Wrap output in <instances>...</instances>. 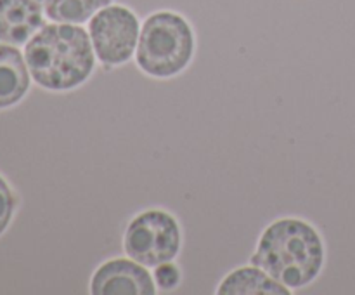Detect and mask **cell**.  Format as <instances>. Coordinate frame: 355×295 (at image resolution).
Returning a JSON list of instances; mask_svg holds the SVG:
<instances>
[{
    "label": "cell",
    "mask_w": 355,
    "mask_h": 295,
    "mask_svg": "<svg viewBox=\"0 0 355 295\" xmlns=\"http://www.w3.org/2000/svg\"><path fill=\"white\" fill-rule=\"evenodd\" d=\"M30 75L49 90H69L82 85L94 71L96 52L89 30L82 24H44L24 47Z\"/></svg>",
    "instance_id": "obj_1"
},
{
    "label": "cell",
    "mask_w": 355,
    "mask_h": 295,
    "mask_svg": "<svg viewBox=\"0 0 355 295\" xmlns=\"http://www.w3.org/2000/svg\"><path fill=\"white\" fill-rule=\"evenodd\" d=\"M252 264L290 290H297L307 287L321 273L324 245L309 222L281 219L263 231Z\"/></svg>",
    "instance_id": "obj_2"
},
{
    "label": "cell",
    "mask_w": 355,
    "mask_h": 295,
    "mask_svg": "<svg viewBox=\"0 0 355 295\" xmlns=\"http://www.w3.org/2000/svg\"><path fill=\"white\" fill-rule=\"evenodd\" d=\"M196 47L189 21L173 10H158L141 24L137 65L148 75L170 78L191 62Z\"/></svg>",
    "instance_id": "obj_3"
},
{
    "label": "cell",
    "mask_w": 355,
    "mask_h": 295,
    "mask_svg": "<svg viewBox=\"0 0 355 295\" xmlns=\"http://www.w3.org/2000/svg\"><path fill=\"white\" fill-rule=\"evenodd\" d=\"M182 243L180 226L165 210H146L134 217L123 236V248L130 259L146 267H156L177 257Z\"/></svg>",
    "instance_id": "obj_4"
},
{
    "label": "cell",
    "mask_w": 355,
    "mask_h": 295,
    "mask_svg": "<svg viewBox=\"0 0 355 295\" xmlns=\"http://www.w3.org/2000/svg\"><path fill=\"white\" fill-rule=\"evenodd\" d=\"M89 35L96 58L103 65L120 66L137 51L141 23L127 6L110 3L90 17Z\"/></svg>",
    "instance_id": "obj_5"
},
{
    "label": "cell",
    "mask_w": 355,
    "mask_h": 295,
    "mask_svg": "<svg viewBox=\"0 0 355 295\" xmlns=\"http://www.w3.org/2000/svg\"><path fill=\"white\" fill-rule=\"evenodd\" d=\"M94 295H155L156 283L146 266L134 259L104 262L90 281Z\"/></svg>",
    "instance_id": "obj_6"
},
{
    "label": "cell",
    "mask_w": 355,
    "mask_h": 295,
    "mask_svg": "<svg viewBox=\"0 0 355 295\" xmlns=\"http://www.w3.org/2000/svg\"><path fill=\"white\" fill-rule=\"evenodd\" d=\"M45 14L38 0H0V42L26 45L44 26Z\"/></svg>",
    "instance_id": "obj_7"
},
{
    "label": "cell",
    "mask_w": 355,
    "mask_h": 295,
    "mask_svg": "<svg viewBox=\"0 0 355 295\" xmlns=\"http://www.w3.org/2000/svg\"><path fill=\"white\" fill-rule=\"evenodd\" d=\"M30 69L16 45L0 42V110L19 103L30 89Z\"/></svg>",
    "instance_id": "obj_8"
},
{
    "label": "cell",
    "mask_w": 355,
    "mask_h": 295,
    "mask_svg": "<svg viewBox=\"0 0 355 295\" xmlns=\"http://www.w3.org/2000/svg\"><path fill=\"white\" fill-rule=\"evenodd\" d=\"M220 295H290L291 290L260 267H241L229 274L218 287Z\"/></svg>",
    "instance_id": "obj_9"
},
{
    "label": "cell",
    "mask_w": 355,
    "mask_h": 295,
    "mask_svg": "<svg viewBox=\"0 0 355 295\" xmlns=\"http://www.w3.org/2000/svg\"><path fill=\"white\" fill-rule=\"evenodd\" d=\"M45 17L54 23L83 24L113 0H38Z\"/></svg>",
    "instance_id": "obj_10"
},
{
    "label": "cell",
    "mask_w": 355,
    "mask_h": 295,
    "mask_svg": "<svg viewBox=\"0 0 355 295\" xmlns=\"http://www.w3.org/2000/svg\"><path fill=\"white\" fill-rule=\"evenodd\" d=\"M14 208H16V198H14L12 189L0 176V235L7 229L10 219H12Z\"/></svg>",
    "instance_id": "obj_11"
},
{
    "label": "cell",
    "mask_w": 355,
    "mask_h": 295,
    "mask_svg": "<svg viewBox=\"0 0 355 295\" xmlns=\"http://www.w3.org/2000/svg\"><path fill=\"white\" fill-rule=\"evenodd\" d=\"M153 278L162 290H173L180 283V271L172 260H168V262H163L155 267Z\"/></svg>",
    "instance_id": "obj_12"
}]
</instances>
